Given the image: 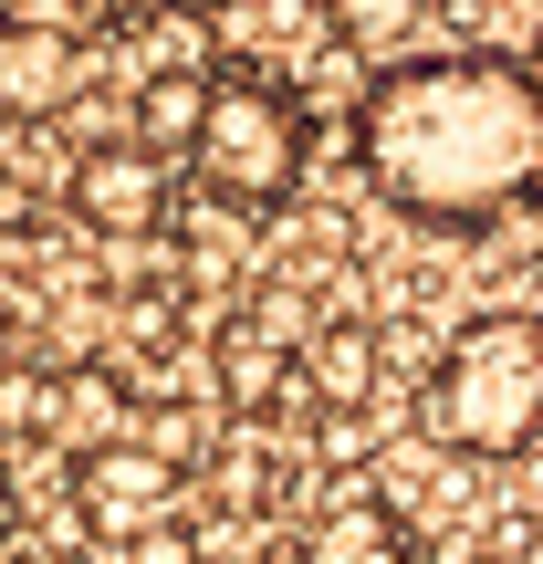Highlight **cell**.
<instances>
[{"label": "cell", "instance_id": "cell-1", "mask_svg": "<svg viewBox=\"0 0 543 564\" xmlns=\"http://www.w3.org/2000/svg\"><path fill=\"white\" fill-rule=\"evenodd\" d=\"M345 126L366 188L419 230H481L543 188V84L512 53L387 63Z\"/></svg>", "mask_w": 543, "mask_h": 564}, {"label": "cell", "instance_id": "cell-2", "mask_svg": "<svg viewBox=\"0 0 543 564\" xmlns=\"http://www.w3.org/2000/svg\"><path fill=\"white\" fill-rule=\"evenodd\" d=\"M419 419L439 449H470V460L533 449L543 440V324L533 314H470L439 345V366H428Z\"/></svg>", "mask_w": 543, "mask_h": 564}, {"label": "cell", "instance_id": "cell-3", "mask_svg": "<svg viewBox=\"0 0 543 564\" xmlns=\"http://www.w3.org/2000/svg\"><path fill=\"white\" fill-rule=\"evenodd\" d=\"M188 167H199V188H220L230 209H262L282 188L303 178V105L272 95V84H209V116L199 137H188Z\"/></svg>", "mask_w": 543, "mask_h": 564}, {"label": "cell", "instance_id": "cell-4", "mask_svg": "<svg viewBox=\"0 0 543 564\" xmlns=\"http://www.w3.org/2000/svg\"><path fill=\"white\" fill-rule=\"evenodd\" d=\"M63 199H74V220H95V230H158L167 220V158H146L137 137L84 147L74 178H63Z\"/></svg>", "mask_w": 543, "mask_h": 564}, {"label": "cell", "instance_id": "cell-5", "mask_svg": "<svg viewBox=\"0 0 543 564\" xmlns=\"http://www.w3.org/2000/svg\"><path fill=\"white\" fill-rule=\"evenodd\" d=\"M84 84V42L63 21H0V116H63Z\"/></svg>", "mask_w": 543, "mask_h": 564}, {"label": "cell", "instance_id": "cell-6", "mask_svg": "<svg viewBox=\"0 0 543 564\" xmlns=\"http://www.w3.org/2000/svg\"><path fill=\"white\" fill-rule=\"evenodd\" d=\"M84 523L95 533H126V544H137V533H158V512L178 502V470L158 460V449H137V440H116V449H95V460H84Z\"/></svg>", "mask_w": 543, "mask_h": 564}, {"label": "cell", "instance_id": "cell-7", "mask_svg": "<svg viewBox=\"0 0 543 564\" xmlns=\"http://www.w3.org/2000/svg\"><path fill=\"white\" fill-rule=\"evenodd\" d=\"M199 116H209V74H188V63H167V74H146L137 95H126V137H137L146 158H167V147L188 158Z\"/></svg>", "mask_w": 543, "mask_h": 564}, {"label": "cell", "instance_id": "cell-8", "mask_svg": "<svg viewBox=\"0 0 543 564\" xmlns=\"http://www.w3.org/2000/svg\"><path fill=\"white\" fill-rule=\"evenodd\" d=\"M303 564H419V554H408V533H398L387 502H335L314 523V544H303Z\"/></svg>", "mask_w": 543, "mask_h": 564}, {"label": "cell", "instance_id": "cell-9", "mask_svg": "<svg viewBox=\"0 0 543 564\" xmlns=\"http://www.w3.org/2000/svg\"><path fill=\"white\" fill-rule=\"evenodd\" d=\"M53 429H63V449H116L126 440V398H116V377L105 366H84V377H63V398H53Z\"/></svg>", "mask_w": 543, "mask_h": 564}, {"label": "cell", "instance_id": "cell-10", "mask_svg": "<svg viewBox=\"0 0 543 564\" xmlns=\"http://www.w3.org/2000/svg\"><path fill=\"white\" fill-rule=\"evenodd\" d=\"M303 377H314L335 408H356L366 387H377V335H366V324H324L314 356H303Z\"/></svg>", "mask_w": 543, "mask_h": 564}, {"label": "cell", "instance_id": "cell-11", "mask_svg": "<svg viewBox=\"0 0 543 564\" xmlns=\"http://www.w3.org/2000/svg\"><path fill=\"white\" fill-rule=\"evenodd\" d=\"M428 21V0H324V32L345 42V53H387V42H408Z\"/></svg>", "mask_w": 543, "mask_h": 564}, {"label": "cell", "instance_id": "cell-12", "mask_svg": "<svg viewBox=\"0 0 543 564\" xmlns=\"http://www.w3.org/2000/svg\"><path fill=\"white\" fill-rule=\"evenodd\" d=\"M199 429H209V419H199V408H158V419H146V440H137V449H158V460H167V470H178V460H188V449H199Z\"/></svg>", "mask_w": 543, "mask_h": 564}, {"label": "cell", "instance_id": "cell-13", "mask_svg": "<svg viewBox=\"0 0 543 564\" xmlns=\"http://www.w3.org/2000/svg\"><path fill=\"white\" fill-rule=\"evenodd\" d=\"M126 564H188V544H178V533H137V544H126Z\"/></svg>", "mask_w": 543, "mask_h": 564}, {"label": "cell", "instance_id": "cell-14", "mask_svg": "<svg viewBox=\"0 0 543 564\" xmlns=\"http://www.w3.org/2000/svg\"><path fill=\"white\" fill-rule=\"evenodd\" d=\"M0 377H21V324L0 314Z\"/></svg>", "mask_w": 543, "mask_h": 564}, {"label": "cell", "instance_id": "cell-15", "mask_svg": "<svg viewBox=\"0 0 543 564\" xmlns=\"http://www.w3.org/2000/svg\"><path fill=\"white\" fill-rule=\"evenodd\" d=\"M428 564H491V554H470V544H449V554H428Z\"/></svg>", "mask_w": 543, "mask_h": 564}, {"label": "cell", "instance_id": "cell-16", "mask_svg": "<svg viewBox=\"0 0 543 564\" xmlns=\"http://www.w3.org/2000/svg\"><path fill=\"white\" fill-rule=\"evenodd\" d=\"M523 74H533V84H543V32H533V63H523Z\"/></svg>", "mask_w": 543, "mask_h": 564}, {"label": "cell", "instance_id": "cell-17", "mask_svg": "<svg viewBox=\"0 0 543 564\" xmlns=\"http://www.w3.org/2000/svg\"><path fill=\"white\" fill-rule=\"evenodd\" d=\"M0 533H11V481H0Z\"/></svg>", "mask_w": 543, "mask_h": 564}, {"label": "cell", "instance_id": "cell-18", "mask_svg": "<svg viewBox=\"0 0 543 564\" xmlns=\"http://www.w3.org/2000/svg\"><path fill=\"white\" fill-rule=\"evenodd\" d=\"M188 11H230V0H188Z\"/></svg>", "mask_w": 543, "mask_h": 564}, {"label": "cell", "instance_id": "cell-19", "mask_svg": "<svg viewBox=\"0 0 543 564\" xmlns=\"http://www.w3.org/2000/svg\"><path fill=\"white\" fill-rule=\"evenodd\" d=\"M116 11H137V0H116Z\"/></svg>", "mask_w": 543, "mask_h": 564}, {"label": "cell", "instance_id": "cell-20", "mask_svg": "<svg viewBox=\"0 0 543 564\" xmlns=\"http://www.w3.org/2000/svg\"><path fill=\"white\" fill-rule=\"evenodd\" d=\"M533 324H543V314H533Z\"/></svg>", "mask_w": 543, "mask_h": 564}]
</instances>
